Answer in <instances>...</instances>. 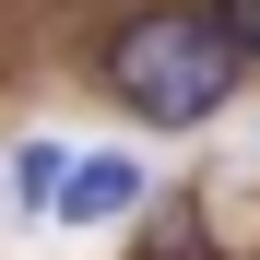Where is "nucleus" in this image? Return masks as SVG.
<instances>
[{"instance_id": "nucleus-3", "label": "nucleus", "mask_w": 260, "mask_h": 260, "mask_svg": "<svg viewBox=\"0 0 260 260\" xmlns=\"http://www.w3.org/2000/svg\"><path fill=\"white\" fill-rule=\"evenodd\" d=\"M59 178H71V154H59V142H24V166H12L24 213H48V201H59Z\"/></svg>"}, {"instance_id": "nucleus-1", "label": "nucleus", "mask_w": 260, "mask_h": 260, "mask_svg": "<svg viewBox=\"0 0 260 260\" xmlns=\"http://www.w3.org/2000/svg\"><path fill=\"white\" fill-rule=\"evenodd\" d=\"M95 83H107L130 118H154V130H201V118H213V107L248 83V59L213 36V12H201V0H154V12L107 24Z\"/></svg>"}, {"instance_id": "nucleus-2", "label": "nucleus", "mask_w": 260, "mask_h": 260, "mask_svg": "<svg viewBox=\"0 0 260 260\" xmlns=\"http://www.w3.org/2000/svg\"><path fill=\"white\" fill-rule=\"evenodd\" d=\"M130 201H142V166H130V154H83L59 178V201H48V225H118Z\"/></svg>"}, {"instance_id": "nucleus-4", "label": "nucleus", "mask_w": 260, "mask_h": 260, "mask_svg": "<svg viewBox=\"0 0 260 260\" xmlns=\"http://www.w3.org/2000/svg\"><path fill=\"white\" fill-rule=\"evenodd\" d=\"M201 12H213V36H225L237 59H260V0H201Z\"/></svg>"}]
</instances>
